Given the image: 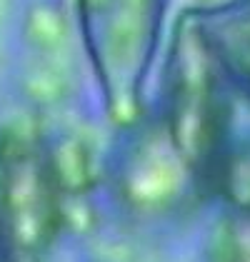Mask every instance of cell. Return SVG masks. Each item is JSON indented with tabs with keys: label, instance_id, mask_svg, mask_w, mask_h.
<instances>
[{
	"label": "cell",
	"instance_id": "obj_3",
	"mask_svg": "<svg viewBox=\"0 0 250 262\" xmlns=\"http://www.w3.org/2000/svg\"><path fill=\"white\" fill-rule=\"evenodd\" d=\"M65 175L38 122L0 127V227L15 262H43L62 230Z\"/></svg>",
	"mask_w": 250,
	"mask_h": 262
},
{
	"label": "cell",
	"instance_id": "obj_6",
	"mask_svg": "<svg viewBox=\"0 0 250 262\" xmlns=\"http://www.w3.org/2000/svg\"><path fill=\"white\" fill-rule=\"evenodd\" d=\"M210 200L225 210L250 215V135H233L228 150L215 167L210 182Z\"/></svg>",
	"mask_w": 250,
	"mask_h": 262
},
{
	"label": "cell",
	"instance_id": "obj_5",
	"mask_svg": "<svg viewBox=\"0 0 250 262\" xmlns=\"http://www.w3.org/2000/svg\"><path fill=\"white\" fill-rule=\"evenodd\" d=\"M190 15L235 100L250 105V0H213Z\"/></svg>",
	"mask_w": 250,
	"mask_h": 262
},
{
	"label": "cell",
	"instance_id": "obj_1",
	"mask_svg": "<svg viewBox=\"0 0 250 262\" xmlns=\"http://www.w3.org/2000/svg\"><path fill=\"white\" fill-rule=\"evenodd\" d=\"M233 102L235 95L185 8L170 28L158 100L148 102V110L205 200L215 167L235 135Z\"/></svg>",
	"mask_w": 250,
	"mask_h": 262
},
{
	"label": "cell",
	"instance_id": "obj_7",
	"mask_svg": "<svg viewBox=\"0 0 250 262\" xmlns=\"http://www.w3.org/2000/svg\"><path fill=\"white\" fill-rule=\"evenodd\" d=\"M205 262H250V215L220 207L205 237Z\"/></svg>",
	"mask_w": 250,
	"mask_h": 262
},
{
	"label": "cell",
	"instance_id": "obj_8",
	"mask_svg": "<svg viewBox=\"0 0 250 262\" xmlns=\"http://www.w3.org/2000/svg\"><path fill=\"white\" fill-rule=\"evenodd\" d=\"M0 262H15L13 252H10V245H8V240H5L3 227H0Z\"/></svg>",
	"mask_w": 250,
	"mask_h": 262
},
{
	"label": "cell",
	"instance_id": "obj_2",
	"mask_svg": "<svg viewBox=\"0 0 250 262\" xmlns=\"http://www.w3.org/2000/svg\"><path fill=\"white\" fill-rule=\"evenodd\" d=\"M170 0H73L78 40L105 120L123 130L148 110V80Z\"/></svg>",
	"mask_w": 250,
	"mask_h": 262
},
{
	"label": "cell",
	"instance_id": "obj_4",
	"mask_svg": "<svg viewBox=\"0 0 250 262\" xmlns=\"http://www.w3.org/2000/svg\"><path fill=\"white\" fill-rule=\"evenodd\" d=\"M113 133L115 140L105 162V182L128 212L165 217L205 200L150 110L140 120Z\"/></svg>",
	"mask_w": 250,
	"mask_h": 262
}]
</instances>
